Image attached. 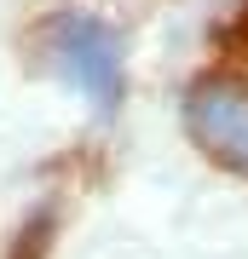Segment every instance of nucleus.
Instances as JSON below:
<instances>
[{"label":"nucleus","instance_id":"nucleus-1","mask_svg":"<svg viewBox=\"0 0 248 259\" xmlns=\"http://www.w3.org/2000/svg\"><path fill=\"white\" fill-rule=\"evenodd\" d=\"M52 64L92 110L110 115L121 104L127 64H121V40H116V29L104 18H92V12H64V18L52 23Z\"/></svg>","mask_w":248,"mask_h":259},{"label":"nucleus","instance_id":"nucleus-2","mask_svg":"<svg viewBox=\"0 0 248 259\" xmlns=\"http://www.w3.org/2000/svg\"><path fill=\"white\" fill-rule=\"evenodd\" d=\"M185 127L220 167L248 173V87L237 75H202L185 87Z\"/></svg>","mask_w":248,"mask_h":259}]
</instances>
